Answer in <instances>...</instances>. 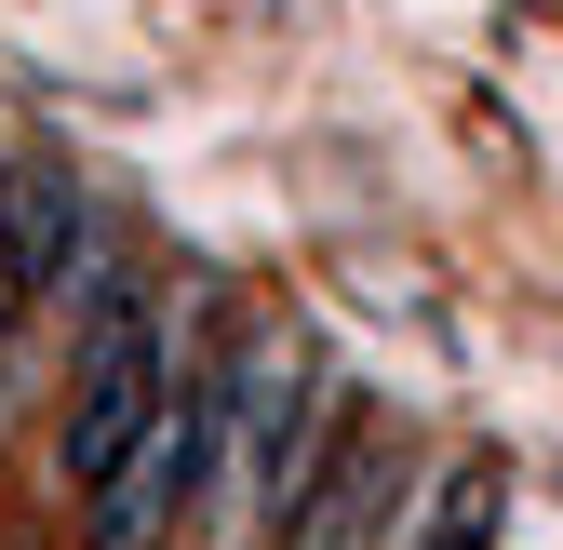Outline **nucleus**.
I'll return each mask as SVG.
<instances>
[{"label": "nucleus", "instance_id": "4", "mask_svg": "<svg viewBox=\"0 0 563 550\" xmlns=\"http://www.w3.org/2000/svg\"><path fill=\"white\" fill-rule=\"evenodd\" d=\"M81 229H95V201H81L67 162H0V350L27 336V309L54 296V268L81 255Z\"/></svg>", "mask_w": 563, "mask_h": 550}, {"label": "nucleus", "instance_id": "1", "mask_svg": "<svg viewBox=\"0 0 563 550\" xmlns=\"http://www.w3.org/2000/svg\"><path fill=\"white\" fill-rule=\"evenodd\" d=\"M188 389V309H148L134 296L81 363H67V430H54V484L67 497H108L121 457L162 430V403Z\"/></svg>", "mask_w": 563, "mask_h": 550}, {"label": "nucleus", "instance_id": "3", "mask_svg": "<svg viewBox=\"0 0 563 550\" xmlns=\"http://www.w3.org/2000/svg\"><path fill=\"white\" fill-rule=\"evenodd\" d=\"M201 430H216V363H188V389L162 403V430L121 457V484L81 497V537L95 550H162L188 524V484H201Z\"/></svg>", "mask_w": 563, "mask_h": 550}, {"label": "nucleus", "instance_id": "2", "mask_svg": "<svg viewBox=\"0 0 563 550\" xmlns=\"http://www.w3.org/2000/svg\"><path fill=\"white\" fill-rule=\"evenodd\" d=\"M416 510V470H402V430H376V417H349L335 443H322V470L296 484V510H282L255 550H389V524Z\"/></svg>", "mask_w": 563, "mask_h": 550}]
</instances>
